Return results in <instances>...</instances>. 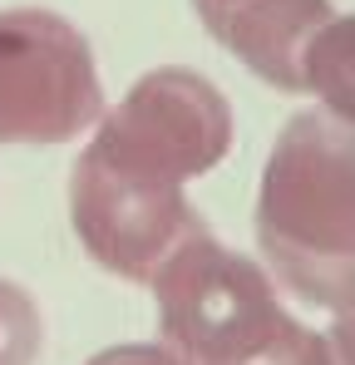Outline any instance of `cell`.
<instances>
[{
    "label": "cell",
    "mask_w": 355,
    "mask_h": 365,
    "mask_svg": "<svg viewBox=\"0 0 355 365\" xmlns=\"http://www.w3.org/2000/svg\"><path fill=\"white\" fill-rule=\"evenodd\" d=\"M257 247L267 277L296 302H355V128L321 109L287 119L257 187Z\"/></svg>",
    "instance_id": "cell-1"
},
{
    "label": "cell",
    "mask_w": 355,
    "mask_h": 365,
    "mask_svg": "<svg viewBox=\"0 0 355 365\" xmlns=\"http://www.w3.org/2000/svg\"><path fill=\"white\" fill-rule=\"evenodd\" d=\"M148 287L158 346L178 365H331L326 336L277 302L267 267L222 247L207 227L178 247Z\"/></svg>",
    "instance_id": "cell-2"
},
{
    "label": "cell",
    "mask_w": 355,
    "mask_h": 365,
    "mask_svg": "<svg viewBox=\"0 0 355 365\" xmlns=\"http://www.w3.org/2000/svg\"><path fill=\"white\" fill-rule=\"evenodd\" d=\"M232 148V104L197 69H148L114 109L99 114L89 158L123 178L187 187Z\"/></svg>",
    "instance_id": "cell-3"
},
{
    "label": "cell",
    "mask_w": 355,
    "mask_h": 365,
    "mask_svg": "<svg viewBox=\"0 0 355 365\" xmlns=\"http://www.w3.org/2000/svg\"><path fill=\"white\" fill-rule=\"evenodd\" d=\"M104 114L94 50L55 10H0V148H55Z\"/></svg>",
    "instance_id": "cell-4"
},
{
    "label": "cell",
    "mask_w": 355,
    "mask_h": 365,
    "mask_svg": "<svg viewBox=\"0 0 355 365\" xmlns=\"http://www.w3.org/2000/svg\"><path fill=\"white\" fill-rule=\"evenodd\" d=\"M69 222L79 247L109 277L133 287H148L178 247L207 227L187 202V187L123 178L89 153H79L69 173Z\"/></svg>",
    "instance_id": "cell-5"
},
{
    "label": "cell",
    "mask_w": 355,
    "mask_h": 365,
    "mask_svg": "<svg viewBox=\"0 0 355 365\" xmlns=\"http://www.w3.org/2000/svg\"><path fill=\"white\" fill-rule=\"evenodd\" d=\"M192 10L227 55L287 94H306V50L336 15L331 0H192Z\"/></svg>",
    "instance_id": "cell-6"
},
{
    "label": "cell",
    "mask_w": 355,
    "mask_h": 365,
    "mask_svg": "<svg viewBox=\"0 0 355 365\" xmlns=\"http://www.w3.org/2000/svg\"><path fill=\"white\" fill-rule=\"evenodd\" d=\"M301 84H306V94H316L321 114L355 128V10L331 15L326 30L311 40L306 64H301Z\"/></svg>",
    "instance_id": "cell-7"
},
{
    "label": "cell",
    "mask_w": 355,
    "mask_h": 365,
    "mask_svg": "<svg viewBox=\"0 0 355 365\" xmlns=\"http://www.w3.org/2000/svg\"><path fill=\"white\" fill-rule=\"evenodd\" d=\"M45 346V316L35 297L0 277V365H35Z\"/></svg>",
    "instance_id": "cell-8"
},
{
    "label": "cell",
    "mask_w": 355,
    "mask_h": 365,
    "mask_svg": "<svg viewBox=\"0 0 355 365\" xmlns=\"http://www.w3.org/2000/svg\"><path fill=\"white\" fill-rule=\"evenodd\" d=\"M84 365H178L163 346H109L99 356H89Z\"/></svg>",
    "instance_id": "cell-9"
},
{
    "label": "cell",
    "mask_w": 355,
    "mask_h": 365,
    "mask_svg": "<svg viewBox=\"0 0 355 365\" xmlns=\"http://www.w3.org/2000/svg\"><path fill=\"white\" fill-rule=\"evenodd\" d=\"M326 346H331V365H355V302L346 311H336V321L326 331Z\"/></svg>",
    "instance_id": "cell-10"
}]
</instances>
